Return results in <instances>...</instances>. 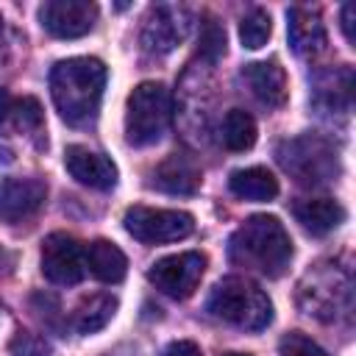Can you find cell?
Returning a JSON list of instances; mask_svg holds the SVG:
<instances>
[{
	"label": "cell",
	"mask_w": 356,
	"mask_h": 356,
	"mask_svg": "<svg viewBox=\"0 0 356 356\" xmlns=\"http://www.w3.org/2000/svg\"><path fill=\"white\" fill-rule=\"evenodd\" d=\"M64 167L67 172L83 184V186H92V189H111L117 184V167L108 156L97 153V150H89L86 145H70L64 150Z\"/></svg>",
	"instance_id": "cell-13"
},
{
	"label": "cell",
	"mask_w": 356,
	"mask_h": 356,
	"mask_svg": "<svg viewBox=\"0 0 356 356\" xmlns=\"http://www.w3.org/2000/svg\"><path fill=\"white\" fill-rule=\"evenodd\" d=\"M225 356H248V353H225Z\"/></svg>",
	"instance_id": "cell-31"
},
{
	"label": "cell",
	"mask_w": 356,
	"mask_h": 356,
	"mask_svg": "<svg viewBox=\"0 0 356 356\" xmlns=\"http://www.w3.org/2000/svg\"><path fill=\"white\" fill-rule=\"evenodd\" d=\"M8 120L14 122L17 131H22V134H28V136L42 134V125H44L42 106H39L36 97H19V100H11Z\"/></svg>",
	"instance_id": "cell-23"
},
{
	"label": "cell",
	"mask_w": 356,
	"mask_h": 356,
	"mask_svg": "<svg viewBox=\"0 0 356 356\" xmlns=\"http://www.w3.org/2000/svg\"><path fill=\"white\" fill-rule=\"evenodd\" d=\"M206 309L211 317L242 331H261L273 323V303L264 295V289L239 275L217 281L206 300Z\"/></svg>",
	"instance_id": "cell-3"
},
{
	"label": "cell",
	"mask_w": 356,
	"mask_h": 356,
	"mask_svg": "<svg viewBox=\"0 0 356 356\" xmlns=\"http://www.w3.org/2000/svg\"><path fill=\"white\" fill-rule=\"evenodd\" d=\"M314 103L325 111H348L350 108V95H353V70L350 67H334L325 70L314 78Z\"/></svg>",
	"instance_id": "cell-17"
},
{
	"label": "cell",
	"mask_w": 356,
	"mask_h": 356,
	"mask_svg": "<svg viewBox=\"0 0 356 356\" xmlns=\"http://www.w3.org/2000/svg\"><path fill=\"white\" fill-rule=\"evenodd\" d=\"M47 197V186L39 178H6L0 184V220L19 222L33 217Z\"/></svg>",
	"instance_id": "cell-12"
},
{
	"label": "cell",
	"mask_w": 356,
	"mask_h": 356,
	"mask_svg": "<svg viewBox=\"0 0 356 356\" xmlns=\"http://www.w3.org/2000/svg\"><path fill=\"white\" fill-rule=\"evenodd\" d=\"M228 259L264 278H281L292 261V239L278 217L253 214L231 234Z\"/></svg>",
	"instance_id": "cell-2"
},
{
	"label": "cell",
	"mask_w": 356,
	"mask_h": 356,
	"mask_svg": "<svg viewBox=\"0 0 356 356\" xmlns=\"http://www.w3.org/2000/svg\"><path fill=\"white\" fill-rule=\"evenodd\" d=\"M270 33H273V22H270V14L261 8H253L239 22V39L248 50H259L261 44H267Z\"/></svg>",
	"instance_id": "cell-24"
},
{
	"label": "cell",
	"mask_w": 356,
	"mask_h": 356,
	"mask_svg": "<svg viewBox=\"0 0 356 356\" xmlns=\"http://www.w3.org/2000/svg\"><path fill=\"white\" fill-rule=\"evenodd\" d=\"M220 139L228 150L234 153H242L248 147H253L256 142V120L245 111V108H231L225 117H222V125H220Z\"/></svg>",
	"instance_id": "cell-22"
},
{
	"label": "cell",
	"mask_w": 356,
	"mask_h": 356,
	"mask_svg": "<svg viewBox=\"0 0 356 356\" xmlns=\"http://www.w3.org/2000/svg\"><path fill=\"white\" fill-rule=\"evenodd\" d=\"M125 231L139 242H178L195 231V217L178 209H150V206H131L122 217Z\"/></svg>",
	"instance_id": "cell-7"
},
{
	"label": "cell",
	"mask_w": 356,
	"mask_h": 356,
	"mask_svg": "<svg viewBox=\"0 0 356 356\" xmlns=\"http://www.w3.org/2000/svg\"><path fill=\"white\" fill-rule=\"evenodd\" d=\"M239 78L245 81V86L250 89V95L267 106V108H278L286 103V72L284 67L270 58V61H253V64H245Z\"/></svg>",
	"instance_id": "cell-15"
},
{
	"label": "cell",
	"mask_w": 356,
	"mask_h": 356,
	"mask_svg": "<svg viewBox=\"0 0 356 356\" xmlns=\"http://www.w3.org/2000/svg\"><path fill=\"white\" fill-rule=\"evenodd\" d=\"M203 273H206V256L197 250H186L153 261L147 270V281L167 298L184 300L197 289Z\"/></svg>",
	"instance_id": "cell-8"
},
{
	"label": "cell",
	"mask_w": 356,
	"mask_h": 356,
	"mask_svg": "<svg viewBox=\"0 0 356 356\" xmlns=\"http://www.w3.org/2000/svg\"><path fill=\"white\" fill-rule=\"evenodd\" d=\"M39 22L58 39H78L97 22V6L89 0H47L39 6Z\"/></svg>",
	"instance_id": "cell-11"
},
{
	"label": "cell",
	"mask_w": 356,
	"mask_h": 356,
	"mask_svg": "<svg viewBox=\"0 0 356 356\" xmlns=\"http://www.w3.org/2000/svg\"><path fill=\"white\" fill-rule=\"evenodd\" d=\"M0 33H3V19H0Z\"/></svg>",
	"instance_id": "cell-32"
},
{
	"label": "cell",
	"mask_w": 356,
	"mask_h": 356,
	"mask_svg": "<svg viewBox=\"0 0 356 356\" xmlns=\"http://www.w3.org/2000/svg\"><path fill=\"white\" fill-rule=\"evenodd\" d=\"M353 14H356V6L353 3H345L342 6V31H345V39L353 44L356 36H353Z\"/></svg>",
	"instance_id": "cell-29"
},
{
	"label": "cell",
	"mask_w": 356,
	"mask_h": 356,
	"mask_svg": "<svg viewBox=\"0 0 356 356\" xmlns=\"http://www.w3.org/2000/svg\"><path fill=\"white\" fill-rule=\"evenodd\" d=\"M292 214H295V220L306 231H312L317 236L334 231L345 220V209L337 200H331V197H303V200H295L292 203Z\"/></svg>",
	"instance_id": "cell-18"
},
{
	"label": "cell",
	"mask_w": 356,
	"mask_h": 356,
	"mask_svg": "<svg viewBox=\"0 0 356 356\" xmlns=\"http://www.w3.org/2000/svg\"><path fill=\"white\" fill-rule=\"evenodd\" d=\"M172 117V97L170 89L159 81L139 83L125 103V139L134 147L156 145L170 125Z\"/></svg>",
	"instance_id": "cell-4"
},
{
	"label": "cell",
	"mask_w": 356,
	"mask_h": 356,
	"mask_svg": "<svg viewBox=\"0 0 356 356\" xmlns=\"http://www.w3.org/2000/svg\"><path fill=\"white\" fill-rule=\"evenodd\" d=\"M200 167L192 156L186 153H172L167 156L156 170H153V186L167 192V195H195L200 189Z\"/></svg>",
	"instance_id": "cell-16"
},
{
	"label": "cell",
	"mask_w": 356,
	"mask_h": 356,
	"mask_svg": "<svg viewBox=\"0 0 356 356\" xmlns=\"http://www.w3.org/2000/svg\"><path fill=\"white\" fill-rule=\"evenodd\" d=\"M106 86V64L92 56L64 58L50 70V95L64 122L86 128L97 120Z\"/></svg>",
	"instance_id": "cell-1"
},
{
	"label": "cell",
	"mask_w": 356,
	"mask_h": 356,
	"mask_svg": "<svg viewBox=\"0 0 356 356\" xmlns=\"http://www.w3.org/2000/svg\"><path fill=\"white\" fill-rule=\"evenodd\" d=\"M197 53L203 61L214 64L220 61V56H225V28L214 19V17H206L200 22V36H197Z\"/></svg>",
	"instance_id": "cell-25"
},
{
	"label": "cell",
	"mask_w": 356,
	"mask_h": 356,
	"mask_svg": "<svg viewBox=\"0 0 356 356\" xmlns=\"http://www.w3.org/2000/svg\"><path fill=\"white\" fill-rule=\"evenodd\" d=\"M164 356H203V353H200V348H197L195 342L178 339V342H172V345L164 350Z\"/></svg>",
	"instance_id": "cell-28"
},
{
	"label": "cell",
	"mask_w": 356,
	"mask_h": 356,
	"mask_svg": "<svg viewBox=\"0 0 356 356\" xmlns=\"http://www.w3.org/2000/svg\"><path fill=\"white\" fill-rule=\"evenodd\" d=\"M8 111H11V97H8V92L0 86V125L8 120Z\"/></svg>",
	"instance_id": "cell-30"
},
{
	"label": "cell",
	"mask_w": 356,
	"mask_h": 356,
	"mask_svg": "<svg viewBox=\"0 0 356 356\" xmlns=\"http://www.w3.org/2000/svg\"><path fill=\"white\" fill-rule=\"evenodd\" d=\"M11 353L14 356H50V348L42 337H36L31 331H19L11 342Z\"/></svg>",
	"instance_id": "cell-27"
},
{
	"label": "cell",
	"mask_w": 356,
	"mask_h": 356,
	"mask_svg": "<svg viewBox=\"0 0 356 356\" xmlns=\"http://www.w3.org/2000/svg\"><path fill=\"white\" fill-rule=\"evenodd\" d=\"M114 312H117V298L114 295H106V292L89 295V298H83L75 306V312H72V328L78 334H95V331H100V328H106L111 323Z\"/></svg>",
	"instance_id": "cell-21"
},
{
	"label": "cell",
	"mask_w": 356,
	"mask_h": 356,
	"mask_svg": "<svg viewBox=\"0 0 356 356\" xmlns=\"http://www.w3.org/2000/svg\"><path fill=\"white\" fill-rule=\"evenodd\" d=\"M275 156H278V164L289 175H295L298 184L320 186V184L334 181L339 172V159H337L334 145L317 134H306V136L281 142Z\"/></svg>",
	"instance_id": "cell-5"
},
{
	"label": "cell",
	"mask_w": 356,
	"mask_h": 356,
	"mask_svg": "<svg viewBox=\"0 0 356 356\" xmlns=\"http://www.w3.org/2000/svg\"><path fill=\"white\" fill-rule=\"evenodd\" d=\"M86 248L70 234H50L42 242V273L47 281L72 286L86 275Z\"/></svg>",
	"instance_id": "cell-10"
},
{
	"label": "cell",
	"mask_w": 356,
	"mask_h": 356,
	"mask_svg": "<svg viewBox=\"0 0 356 356\" xmlns=\"http://www.w3.org/2000/svg\"><path fill=\"white\" fill-rule=\"evenodd\" d=\"M298 289H300L298 298H300V306L306 309V314H314L325 323L337 320L339 314H350V295H353L350 273L339 270L337 264L312 267L303 275Z\"/></svg>",
	"instance_id": "cell-6"
},
{
	"label": "cell",
	"mask_w": 356,
	"mask_h": 356,
	"mask_svg": "<svg viewBox=\"0 0 356 356\" xmlns=\"http://www.w3.org/2000/svg\"><path fill=\"white\" fill-rule=\"evenodd\" d=\"M278 353L281 356H328L312 337L300 334V331H289L281 342H278Z\"/></svg>",
	"instance_id": "cell-26"
},
{
	"label": "cell",
	"mask_w": 356,
	"mask_h": 356,
	"mask_svg": "<svg viewBox=\"0 0 356 356\" xmlns=\"http://www.w3.org/2000/svg\"><path fill=\"white\" fill-rule=\"evenodd\" d=\"M86 267L92 270L95 278H100L106 284H120L125 278V273H128V259L114 242L95 239L86 248Z\"/></svg>",
	"instance_id": "cell-19"
},
{
	"label": "cell",
	"mask_w": 356,
	"mask_h": 356,
	"mask_svg": "<svg viewBox=\"0 0 356 356\" xmlns=\"http://www.w3.org/2000/svg\"><path fill=\"white\" fill-rule=\"evenodd\" d=\"M228 186L242 200H273L278 195V178L267 167H245L234 170Z\"/></svg>",
	"instance_id": "cell-20"
},
{
	"label": "cell",
	"mask_w": 356,
	"mask_h": 356,
	"mask_svg": "<svg viewBox=\"0 0 356 356\" xmlns=\"http://www.w3.org/2000/svg\"><path fill=\"white\" fill-rule=\"evenodd\" d=\"M286 36H289L292 50L300 58L320 56L325 50V44H328L320 11L317 8H306V6H292L286 11Z\"/></svg>",
	"instance_id": "cell-14"
},
{
	"label": "cell",
	"mask_w": 356,
	"mask_h": 356,
	"mask_svg": "<svg viewBox=\"0 0 356 356\" xmlns=\"http://www.w3.org/2000/svg\"><path fill=\"white\" fill-rule=\"evenodd\" d=\"M189 25H192V14L184 6H170V3L150 6L139 33L142 50L147 56H167L186 39Z\"/></svg>",
	"instance_id": "cell-9"
}]
</instances>
